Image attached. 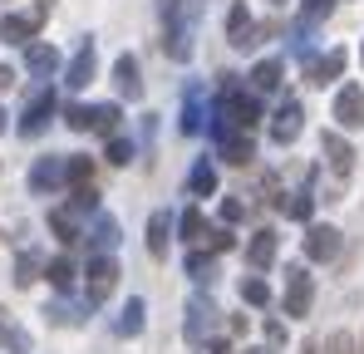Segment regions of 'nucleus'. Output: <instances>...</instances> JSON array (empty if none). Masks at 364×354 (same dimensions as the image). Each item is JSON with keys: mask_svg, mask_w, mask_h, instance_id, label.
Here are the masks:
<instances>
[{"mask_svg": "<svg viewBox=\"0 0 364 354\" xmlns=\"http://www.w3.org/2000/svg\"><path fill=\"white\" fill-rule=\"evenodd\" d=\"M256 118H261V104H256L251 94H242V89H227V94H222V109L212 118V133H217V128H242V133H251Z\"/></svg>", "mask_w": 364, "mask_h": 354, "instance_id": "obj_1", "label": "nucleus"}, {"mask_svg": "<svg viewBox=\"0 0 364 354\" xmlns=\"http://www.w3.org/2000/svg\"><path fill=\"white\" fill-rule=\"evenodd\" d=\"M119 286V261L114 256H89V271H84V305H104Z\"/></svg>", "mask_w": 364, "mask_h": 354, "instance_id": "obj_2", "label": "nucleus"}, {"mask_svg": "<svg viewBox=\"0 0 364 354\" xmlns=\"http://www.w3.org/2000/svg\"><path fill=\"white\" fill-rule=\"evenodd\" d=\"M163 30H168V40H163V50L168 59H187L192 55V25H187V10H182V0H163Z\"/></svg>", "mask_w": 364, "mask_h": 354, "instance_id": "obj_3", "label": "nucleus"}, {"mask_svg": "<svg viewBox=\"0 0 364 354\" xmlns=\"http://www.w3.org/2000/svg\"><path fill=\"white\" fill-rule=\"evenodd\" d=\"M45 15H50V0H35L30 10L5 15V20H0V40H5V45H10V40H15V45H20V40H35L40 25H45Z\"/></svg>", "mask_w": 364, "mask_h": 354, "instance_id": "obj_4", "label": "nucleus"}, {"mask_svg": "<svg viewBox=\"0 0 364 354\" xmlns=\"http://www.w3.org/2000/svg\"><path fill=\"white\" fill-rule=\"evenodd\" d=\"M310 300H315V281L305 276V266H291L286 271V315L291 320H305L310 315Z\"/></svg>", "mask_w": 364, "mask_h": 354, "instance_id": "obj_5", "label": "nucleus"}, {"mask_svg": "<svg viewBox=\"0 0 364 354\" xmlns=\"http://www.w3.org/2000/svg\"><path fill=\"white\" fill-rule=\"evenodd\" d=\"M345 74V50H325V55L305 59V79L315 84V89H325V84H335Z\"/></svg>", "mask_w": 364, "mask_h": 354, "instance_id": "obj_6", "label": "nucleus"}, {"mask_svg": "<svg viewBox=\"0 0 364 354\" xmlns=\"http://www.w3.org/2000/svg\"><path fill=\"white\" fill-rule=\"evenodd\" d=\"M335 123L340 128H364V89L360 84H345L335 94Z\"/></svg>", "mask_w": 364, "mask_h": 354, "instance_id": "obj_7", "label": "nucleus"}, {"mask_svg": "<svg viewBox=\"0 0 364 354\" xmlns=\"http://www.w3.org/2000/svg\"><path fill=\"white\" fill-rule=\"evenodd\" d=\"M55 118V94L50 89H40L30 104H25V114H20V133L25 138H35V133H45V123Z\"/></svg>", "mask_w": 364, "mask_h": 354, "instance_id": "obj_8", "label": "nucleus"}, {"mask_svg": "<svg viewBox=\"0 0 364 354\" xmlns=\"http://www.w3.org/2000/svg\"><path fill=\"white\" fill-rule=\"evenodd\" d=\"M217 148H222V158L237 163V168H246V163L256 158V143H251V133H242V128H217Z\"/></svg>", "mask_w": 364, "mask_h": 354, "instance_id": "obj_9", "label": "nucleus"}, {"mask_svg": "<svg viewBox=\"0 0 364 354\" xmlns=\"http://www.w3.org/2000/svg\"><path fill=\"white\" fill-rule=\"evenodd\" d=\"M60 182H69V158H40L30 168V187L35 192H55Z\"/></svg>", "mask_w": 364, "mask_h": 354, "instance_id": "obj_10", "label": "nucleus"}, {"mask_svg": "<svg viewBox=\"0 0 364 354\" xmlns=\"http://www.w3.org/2000/svg\"><path fill=\"white\" fill-rule=\"evenodd\" d=\"M301 104H296V99H286V104H281V109H276V118H271V138H276V143H281V148H286V143H296V138H301Z\"/></svg>", "mask_w": 364, "mask_h": 354, "instance_id": "obj_11", "label": "nucleus"}, {"mask_svg": "<svg viewBox=\"0 0 364 354\" xmlns=\"http://www.w3.org/2000/svg\"><path fill=\"white\" fill-rule=\"evenodd\" d=\"M227 40H232L237 50H251V45H256V20H251L246 5H232V15H227Z\"/></svg>", "mask_w": 364, "mask_h": 354, "instance_id": "obj_12", "label": "nucleus"}, {"mask_svg": "<svg viewBox=\"0 0 364 354\" xmlns=\"http://www.w3.org/2000/svg\"><path fill=\"white\" fill-rule=\"evenodd\" d=\"M320 153L330 158V173H335V177H350V168H355V153H350V143H345L340 133H325V138H320Z\"/></svg>", "mask_w": 364, "mask_h": 354, "instance_id": "obj_13", "label": "nucleus"}, {"mask_svg": "<svg viewBox=\"0 0 364 354\" xmlns=\"http://www.w3.org/2000/svg\"><path fill=\"white\" fill-rule=\"evenodd\" d=\"M335 251H340V232L335 227H310L305 232V256L310 261H330Z\"/></svg>", "mask_w": 364, "mask_h": 354, "instance_id": "obj_14", "label": "nucleus"}, {"mask_svg": "<svg viewBox=\"0 0 364 354\" xmlns=\"http://www.w3.org/2000/svg\"><path fill=\"white\" fill-rule=\"evenodd\" d=\"M79 222H84V212H79V207H55V212H50V232L60 236L64 246H74V241H79Z\"/></svg>", "mask_w": 364, "mask_h": 354, "instance_id": "obj_15", "label": "nucleus"}, {"mask_svg": "<svg viewBox=\"0 0 364 354\" xmlns=\"http://www.w3.org/2000/svg\"><path fill=\"white\" fill-rule=\"evenodd\" d=\"M25 64H30V74H40V79H50V74L60 69V50H55L50 40H35V45L25 50Z\"/></svg>", "mask_w": 364, "mask_h": 354, "instance_id": "obj_16", "label": "nucleus"}, {"mask_svg": "<svg viewBox=\"0 0 364 354\" xmlns=\"http://www.w3.org/2000/svg\"><path fill=\"white\" fill-rule=\"evenodd\" d=\"M114 84H119V94H128V99H143V79H138V59L133 55L114 59Z\"/></svg>", "mask_w": 364, "mask_h": 354, "instance_id": "obj_17", "label": "nucleus"}, {"mask_svg": "<svg viewBox=\"0 0 364 354\" xmlns=\"http://www.w3.org/2000/svg\"><path fill=\"white\" fill-rule=\"evenodd\" d=\"M89 79H94V40L79 45V55L69 59V69H64V84H69V89H84Z\"/></svg>", "mask_w": 364, "mask_h": 354, "instance_id": "obj_18", "label": "nucleus"}, {"mask_svg": "<svg viewBox=\"0 0 364 354\" xmlns=\"http://www.w3.org/2000/svg\"><path fill=\"white\" fill-rule=\"evenodd\" d=\"M246 261H251L256 271H266V266L276 261V232H271V227H261V232L251 236V246H246Z\"/></svg>", "mask_w": 364, "mask_h": 354, "instance_id": "obj_19", "label": "nucleus"}, {"mask_svg": "<svg viewBox=\"0 0 364 354\" xmlns=\"http://www.w3.org/2000/svg\"><path fill=\"white\" fill-rule=\"evenodd\" d=\"M212 315H217L212 300H192V305H187V340H192V345H202V335L212 330Z\"/></svg>", "mask_w": 364, "mask_h": 354, "instance_id": "obj_20", "label": "nucleus"}, {"mask_svg": "<svg viewBox=\"0 0 364 354\" xmlns=\"http://www.w3.org/2000/svg\"><path fill=\"white\" fill-rule=\"evenodd\" d=\"M168 236H173V217H168V212H153V217H148V251H153L158 261L168 256Z\"/></svg>", "mask_w": 364, "mask_h": 354, "instance_id": "obj_21", "label": "nucleus"}, {"mask_svg": "<svg viewBox=\"0 0 364 354\" xmlns=\"http://www.w3.org/2000/svg\"><path fill=\"white\" fill-rule=\"evenodd\" d=\"M89 241H94V246H99V256H109V251H114V246H119V222H114V217H104V212H99V217H94V232H89Z\"/></svg>", "mask_w": 364, "mask_h": 354, "instance_id": "obj_22", "label": "nucleus"}, {"mask_svg": "<svg viewBox=\"0 0 364 354\" xmlns=\"http://www.w3.org/2000/svg\"><path fill=\"white\" fill-rule=\"evenodd\" d=\"M0 345H10L15 354H30V335L20 330V320H10V310H0Z\"/></svg>", "mask_w": 364, "mask_h": 354, "instance_id": "obj_23", "label": "nucleus"}, {"mask_svg": "<svg viewBox=\"0 0 364 354\" xmlns=\"http://www.w3.org/2000/svg\"><path fill=\"white\" fill-rule=\"evenodd\" d=\"M330 5L335 0H305V10H301V25H296V50H305V30L320 20V15H330Z\"/></svg>", "mask_w": 364, "mask_h": 354, "instance_id": "obj_24", "label": "nucleus"}, {"mask_svg": "<svg viewBox=\"0 0 364 354\" xmlns=\"http://www.w3.org/2000/svg\"><path fill=\"white\" fill-rule=\"evenodd\" d=\"M187 187H192V197H212L217 192V168L212 163H197L192 177H187Z\"/></svg>", "mask_w": 364, "mask_h": 354, "instance_id": "obj_25", "label": "nucleus"}, {"mask_svg": "<svg viewBox=\"0 0 364 354\" xmlns=\"http://www.w3.org/2000/svg\"><path fill=\"white\" fill-rule=\"evenodd\" d=\"M281 69H286V59H261V64L251 69V84H256V89H276V84H281Z\"/></svg>", "mask_w": 364, "mask_h": 354, "instance_id": "obj_26", "label": "nucleus"}, {"mask_svg": "<svg viewBox=\"0 0 364 354\" xmlns=\"http://www.w3.org/2000/svg\"><path fill=\"white\" fill-rule=\"evenodd\" d=\"M89 128L94 133H114L119 128V104H94L89 109Z\"/></svg>", "mask_w": 364, "mask_h": 354, "instance_id": "obj_27", "label": "nucleus"}, {"mask_svg": "<svg viewBox=\"0 0 364 354\" xmlns=\"http://www.w3.org/2000/svg\"><path fill=\"white\" fill-rule=\"evenodd\" d=\"M178 227H182V236H187V241H207V236H212V232H207V217H202V207H187Z\"/></svg>", "mask_w": 364, "mask_h": 354, "instance_id": "obj_28", "label": "nucleus"}, {"mask_svg": "<svg viewBox=\"0 0 364 354\" xmlns=\"http://www.w3.org/2000/svg\"><path fill=\"white\" fill-rule=\"evenodd\" d=\"M45 276H50L55 291H69V286H74V261H69V256H55V261L45 266Z\"/></svg>", "mask_w": 364, "mask_h": 354, "instance_id": "obj_29", "label": "nucleus"}, {"mask_svg": "<svg viewBox=\"0 0 364 354\" xmlns=\"http://www.w3.org/2000/svg\"><path fill=\"white\" fill-rule=\"evenodd\" d=\"M182 133H202V89H187V109H182Z\"/></svg>", "mask_w": 364, "mask_h": 354, "instance_id": "obj_30", "label": "nucleus"}, {"mask_svg": "<svg viewBox=\"0 0 364 354\" xmlns=\"http://www.w3.org/2000/svg\"><path fill=\"white\" fill-rule=\"evenodd\" d=\"M15 281H20V286L40 281V251H20V261H15Z\"/></svg>", "mask_w": 364, "mask_h": 354, "instance_id": "obj_31", "label": "nucleus"}, {"mask_svg": "<svg viewBox=\"0 0 364 354\" xmlns=\"http://www.w3.org/2000/svg\"><path fill=\"white\" fill-rule=\"evenodd\" d=\"M242 300L246 305H266V300H271V286H266L261 276H246L242 281Z\"/></svg>", "mask_w": 364, "mask_h": 354, "instance_id": "obj_32", "label": "nucleus"}, {"mask_svg": "<svg viewBox=\"0 0 364 354\" xmlns=\"http://www.w3.org/2000/svg\"><path fill=\"white\" fill-rule=\"evenodd\" d=\"M138 330H143V300L133 295L128 310H123V320H119V335H138Z\"/></svg>", "mask_w": 364, "mask_h": 354, "instance_id": "obj_33", "label": "nucleus"}, {"mask_svg": "<svg viewBox=\"0 0 364 354\" xmlns=\"http://www.w3.org/2000/svg\"><path fill=\"white\" fill-rule=\"evenodd\" d=\"M94 182V163L89 158H69V187H89Z\"/></svg>", "mask_w": 364, "mask_h": 354, "instance_id": "obj_34", "label": "nucleus"}, {"mask_svg": "<svg viewBox=\"0 0 364 354\" xmlns=\"http://www.w3.org/2000/svg\"><path fill=\"white\" fill-rule=\"evenodd\" d=\"M286 217H291V222H310V192H296V197L286 202Z\"/></svg>", "mask_w": 364, "mask_h": 354, "instance_id": "obj_35", "label": "nucleus"}, {"mask_svg": "<svg viewBox=\"0 0 364 354\" xmlns=\"http://www.w3.org/2000/svg\"><path fill=\"white\" fill-rule=\"evenodd\" d=\"M128 158H133V143H128V138H109V163H128Z\"/></svg>", "mask_w": 364, "mask_h": 354, "instance_id": "obj_36", "label": "nucleus"}, {"mask_svg": "<svg viewBox=\"0 0 364 354\" xmlns=\"http://www.w3.org/2000/svg\"><path fill=\"white\" fill-rule=\"evenodd\" d=\"M187 276H197V281H202V276H212V256L192 251V256H187Z\"/></svg>", "mask_w": 364, "mask_h": 354, "instance_id": "obj_37", "label": "nucleus"}, {"mask_svg": "<svg viewBox=\"0 0 364 354\" xmlns=\"http://www.w3.org/2000/svg\"><path fill=\"white\" fill-rule=\"evenodd\" d=\"M246 217V202L242 197H227V202H222V222H242Z\"/></svg>", "mask_w": 364, "mask_h": 354, "instance_id": "obj_38", "label": "nucleus"}, {"mask_svg": "<svg viewBox=\"0 0 364 354\" xmlns=\"http://www.w3.org/2000/svg\"><path fill=\"white\" fill-rule=\"evenodd\" d=\"M330 354H355V345H350V335H330Z\"/></svg>", "mask_w": 364, "mask_h": 354, "instance_id": "obj_39", "label": "nucleus"}, {"mask_svg": "<svg viewBox=\"0 0 364 354\" xmlns=\"http://www.w3.org/2000/svg\"><path fill=\"white\" fill-rule=\"evenodd\" d=\"M232 246V232H212V251H227Z\"/></svg>", "mask_w": 364, "mask_h": 354, "instance_id": "obj_40", "label": "nucleus"}, {"mask_svg": "<svg viewBox=\"0 0 364 354\" xmlns=\"http://www.w3.org/2000/svg\"><path fill=\"white\" fill-rule=\"evenodd\" d=\"M202 354H232V350H227V345L217 340V345H202Z\"/></svg>", "mask_w": 364, "mask_h": 354, "instance_id": "obj_41", "label": "nucleus"}, {"mask_svg": "<svg viewBox=\"0 0 364 354\" xmlns=\"http://www.w3.org/2000/svg\"><path fill=\"white\" fill-rule=\"evenodd\" d=\"M0 89H10V69L5 64H0Z\"/></svg>", "mask_w": 364, "mask_h": 354, "instance_id": "obj_42", "label": "nucleus"}, {"mask_svg": "<svg viewBox=\"0 0 364 354\" xmlns=\"http://www.w3.org/2000/svg\"><path fill=\"white\" fill-rule=\"evenodd\" d=\"M301 354H315V345H305V350H301Z\"/></svg>", "mask_w": 364, "mask_h": 354, "instance_id": "obj_43", "label": "nucleus"}, {"mask_svg": "<svg viewBox=\"0 0 364 354\" xmlns=\"http://www.w3.org/2000/svg\"><path fill=\"white\" fill-rule=\"evenodd\" d=\"M246 354H271V350H246Z\"/></svg>", "mask_w": 364, "mask_h": 354, "instance_id": "obj_44", "label": "nucleus"}, {"mask_svg": "<svg viewBox=\"0 0 364 354\" xmlns=\"http://www.w3.org/2000/svg\"><path fill=\"white\" fill-rule=\"evenodd\" d=\"M0 133H5V114H0Z\"/></svg>", "mask_w": 364, "mask_h": 354, "instance_id": "obj_45", "label": "nucleus"}, {"mask_svg": "<svg viewBox=\"0 0 364 354\" xmlns=\"http://www.w3.org/2000/svg\"><path fill=\"white\" fill-rule=\"evenodd\" d=\"M360 59H364V45H360Z\"/></svg>", "mask_w": 364, "mask_h": 354, "instance_id": "obj_46", "label": "nucleus"}, {"mask_svg": "<svg viewBox=\"0 0 364 354\" xmlns=\"http://www.w3.org/2000/svg\"><path fill=\"white\" fill-rule=\"evenodd\" d=\"M281 5H286V0H281Z\"/></svg>", "mask_w": 364, "mask_h": 354, "instance_id": "obj_47", "label": "nucleus"}]
</instances>
